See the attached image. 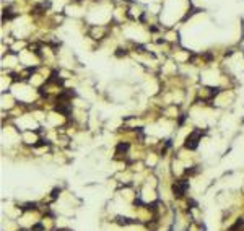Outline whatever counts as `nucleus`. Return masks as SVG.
<instances>
[{
	"label": "nucleus",
	"instance_id": "nucleus-1",
	"mask_svg": "<svg viewBox=\"0 0 244 231\" xmlns=\"http://www.w3.org/2000/svg\"><path fill=\"white\" fill-rule=\"evenodd\" d=\"M200 137H202V130L200 129H197V130H194L189 137L186 138V142H184V147L187 148V150H195L197 148V145H199V140H200Z\"/></svg>",
	"mask_w": 244,
	"mask_h": 231
},
{
	"label": "nucleus",
	"instance_id": "nucleus-2",
	"mask_svg": "<svg viewBox=\"0 0 244 231\" xmlns=\"http://www.w3.org/2000/svg\"><path fill=\"white\" fill-rule=\"evenodd\" d=\"M187 189H189V182H187V181H179V182H176V184L173 186V192H174L176 197H182Z\"/></svg>",
	"mask_w": 244,
	"mask_h": 231
},
{
	"label": "nucleus",
	"instance_id": "nucleus-3",
	"mask_svg": "<svg viewBox=\"0 0 244 231\" xmlns=\"http://www.w3.org/2000/svg\"><path fill=\"white\" fill-rule=\"evenodd\" d=\"M55 111H59V112H62L64 116H69L70 112H72V108H70V103L67 101V103H59L57 106H55Z\"/></svg>",
	"mask_w": 244,
	"mask_h": 231
},
{
	"label": "nucleus",
	"instance_id": "nucleus-4",
	"mask_svg": "<svg viewBox=\"0 0 244 231\" xmlns=\"http://www.w3.org/2000/svg\"><path fill=\"white\" fill-rule=\"evenodd\" d=\"M129 150V143H119V145L116 147V153L117 155H122V153H125Z\"/></svg>",
	"mask_w": 244,
	"mask_h": 231
},
{
	"label": "nucleus",
	"instance_id": "nucleus-5",
	"mask_svg": "<svg viewBox=\"0 0 244 231\" xmlns=\"http://www.w3.org/2000/svg\"><path fill=\"white\" fill-rule=\"evenodd\" d=\"M242 225H244V220H242V218H239V220L236 221V223H234V225L230 228V231H238V229H239Z\"/></svg>",
	"mask_w": 244,
	"mask_h": 231
},
{
	"label": "nucleus",
	"instance_id": "nucleus-6",
	"mask_svg": "<svg viewBox=\"0 0 244 231\" xmlns=\"http://www.w3.org/2000/svg\"><path fill=\"white\" fill-rule=\"evenodd\" d=\"M15 15L12 13V8H5L3 10V20H12Z\"/></svg>",
	"mask_w": 244,
	"mask_h": 231
},
{
	"label": "nucleus",
	"instance_id": "nucleus-7",
	"mask_svg": "<svg viewBox=\"0 0 244 231\" xmlns=\"http://www.w3.org/2000/svg\"><path fill=\"white\" fill-rule=\"evenodd\" d=\"M117 223H119V225H132L134 221H130V218H122V217H119V218H117Z\"/></svg>",
	"mask_w": 244,
	"mask_h": 231
},
{
	"label": "nucleus",
	"instance_id": "nucleus-8",
	"mask_svg": "<svg viewBox=\"0 0 244 231\" xmlns=\"http://www.w3.org/2000/svg\"><path fill=\"white\" fill-rule=\"evenodd\" d=\"M31 208H33V210L36 208V204H34V202H33V204H26V207H25V210H31Z\"/></svg>",
	"mask_w": 244,
	"mask_h": 231
},
{
	"label": "nucleus",
	"instance_id": "nucleus-9",
	"mask_svg": "<svg viewBox=\"0 0 244 231\" xmlns=\"http://www.w3.org/2000/svg\"><path fill=\"white\" fill-rule=\"evenodd\" d=\"M33 231H42V225H34L33 226Z\"/></svg>",
	"mask_w": 244,
	"mask_h": 231
},
{
	"label": "nucleus",
	"instance_id": "nucleus-10",
	"mask_svg": "<svg viewBox=\"0 0 244 231\" xmlns=\"http://www.w3.org/2000/svg\"><path fill=\"white\" fill-rule=\"evenodd\" d=\"M116 54H117V55H119V57H120V55H125V54H127V52H125V51H124V49H117V52H116Z\"/></svg>",
	"mask_w": 244,
	"mask_h": 231
},
{
	"label": "nucleus",
	"instance_id": "nucleus-11",
	"mask_svg": "<svg viewBox=\"0 0 244 231\" xmlns=\"http://www.w3.org/2000/svg\"><path fill=\"white\" fill-rule=\"evenodd\" d=\"M23 231H25V229H23Z\"/></svg>",
	"mask_w": 244,
	"mask_h": 231
}]
</instances>
